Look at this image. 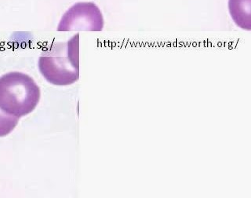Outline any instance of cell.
Segmentation results:
<instances>
[{
  "instance_id": "obj_3",
  "label": "cell",
  "mask_w": 251,
  "mask_h": 198,
  "mask_svg": "<svg viewBox=\"0 0 251 198\" xmlns=\"http://www.w3.org/2000/svg\"><path fill=\"white\" fill-rule=\"evenodd\" d=\"M104 17L94 2H78L62 16L57 26L59 32H100L104 28Z\"/></svg>"
},
{
  "instance_id": "obj_2",
  "label": "cell",
  "mask_w": 251,
  "mask_h": 198,
  "mask_svg": "<svg viewBox=\"0 0 251 198\" xmlns=\"http://www.w3.org/2000/svg\"><path fill=\"white\" fill-rule=\"evenodd\" d=\"M41 91L29 75L10 72L0 77V108L15 117L31 113L40 100Z\"/></svg>"
},
{
  "instance_id": "obj_1",
  "label": "cell",
  "mask_w": 251,
  "mask_h": 198,
  "mask_svg": "<svg viewBox=\"0 0 251 198\" xmlns=\"http://www.w3.org/2000/svg\"><path fill=\"white\" fill-rule=\"evenodd\" d=\"M39 72L47 82L68 86L79 79V33L67 42H53L43 50L38 61Z\"/></svg>"
},
{
  "instance_id": "obj_4",
  "label": "cell",
  "mask_w": 251,
  "mask_h": 198,
  "mask_svg": "<svg viewBox=\"0 0 251 198\" xmlns=\"http://www.w3.org/2000/svg\"><path fill=\"white\" fill-rule=\"evenodd\" d=\"M230 15L236 26L246 31L251 30V0H229Z\"/></svg>"
},
{
  "instance_id": "obj_5",
  "label": "cell",
  "mask_w": 251,
  "mask_h": 198,
  "mask_svg": "<svg viewBox=\"0 0 251 198\" xmlns=\"http://www.w3.org/2000/svg\"><path fill=\"white\" fill-rule=\"evenodd\" d=\"M19 118L11 116L0 108V137H4L11 133L18 125Z\"/></svg>"
}]
</instances>
